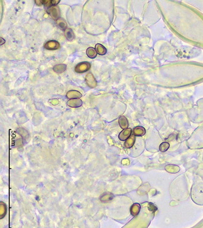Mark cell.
Instances as JSON below:
<instances>
[{
    "mask_svg": "<svg viewBox=\"0 0 203 228\" xmlns=\"http://www.w3.org/2000/svg\"><path fill=\"white\" fill-rule=\"evenodd\" d=\"M114 195L111 193H105L100 197V200L102 202L106 203L107 201H111L113 199Z\"/></svg>",
    "mask_w": 203,
    "mask_h": 228,
    "instance_id": "12",
    "label": "cell"
},
{
    "mask_svg": "<svg viewBox=\"0 0 203 228\" xmlns=\"http://www.w3.org/2000/svg\"><path fill=\"white\" fill-rule=\"evenodd\" d=\"M6 205L3 202H1L0 203V218L2 219L4 217L6 214Z\"/></svg>",
    "mask_w": 203,
    "mask_h": 228,
    "instance_id": "18",
    "label": "cell"
},
{
    "mask_svg": "<svg viewBox=\"0 0 203 228\" xmlns=\"http://www.w3.org/2000/svg\"><path fill=\"white\" fill-rule=\"evenodd\" d=\"M132 133V129L130 128H128L126 129H124L121 133L119 134L118 138L120 140L124 141H126L129 137L131 136Z\"/></svg>",
    "mask_w": 203,
    "mask_h": 228,
    "instance_id": "5",
    "label": "cell"
},
{
    "mask_svg": "<svg viewBox=\"0 0 203 228\" xmlns=\"http://www.w3.org/2000/svg\"><path fill=\"white\" fill-rule=\"evenodd\" d=\"M44 2H45V0H36V1H35L36 4L38 6H41L42 4H44Z\"/></svg>",
    "mask_w": 203,
    "mask_h": 228,
    "instance_id": "21",
    "label": "cell"
},
{
    "mask_svg": "<svg viewBox=\"0 0 203 228\" xmlns=\"http://www.w3.org/2000/svg\"><path fill=\"white\" fill-rule=\"evenodd\" d=\"M95 49L98 54L100 55H105L107 53V49L103 45L101 44H97L95 45Z\"/></svg>",
    "mask_w": 203,
    "mask_h": 228,
    "instance_id": "13",
    "label": "cell"
},
{
    "mask_svg": "<svg viewBox=\"0 0 203 228\" xmlns=\"http://www.w3.org/2000/svg\"><path fill=\"white\" fill-rule=\"evenodd\" d=\"M60 2L59 0H52V5L53 6H56Z\"/></svg>",
    "mask_w": 203,
    "mask_h": 228,
    "instance_id": "22",
    "label": "cell"
},
{
    "mask_svg": "<svg viewBox=\"0 0 203 228\" xmlns=\"http://www.w3.org/2000/svg\"><path fill=\"white\" fill-rule=\"evenodd\" d=\"M65 36L68 41H73L74 38V34L73 30L70 28L67 29L65 30Z\"/></svg>",
    "mask_w": 203,
    "mask_h": 228,
    "instance_id": "15",
    "label": "cell"
},
{
    "mask_svg": "<svg viewBox=\"0 0 203 228\" xmlns=\"http://www.w3.org/2000/svg\"><path fill=\"white\" fill-rule=\"evenodd\" d=\"M57 25L62 30H65L67 29V22L63 18H59L56 21Z\"/></svg>",
    "mask_w": 203,
    "mask_h": 228,
    "instance_id": "17",
    "label": "cell"
},
{
    "mask_svg": "<svg viewBox=\"0 0 203 228\" xmlns=\"http://www.w3.org/2000/svg\"><path fill=\"white\" fill-rule=\"evenodd\" d=\"M83 105V101L80 99H73L67 102V105L72 108H78Z\"/></svg>",
    "mask_w": 203,
    "mask_h": 228,
    "instance_id": "6",
    "label": "cell"
},
{
    "mask_svg": "<svg viewBox=\"0 0 203 228\" xmlns=\"http://www.w3.org/2000/svg\"><path fill=\"white\" fill-rule=\"evenodd\" d=\"M169 148H170V144L168 142H162L160 145V146H159V150L161 152H165V151H167L168 150Z\"/></svg>",
    "mask_w": 203,
    "mask_h": 228,
    "instance_id": "19",
    "label": "cell"
},
{
    "mask_svg": "<svg viewBox=\"0 0 203 228\" xmlns=\"http://www.w3.org/2000/svg\"><path fill=\"white\" fill-rule=\"evenodd\" d=\"M44 5L46 7H50L52 5V0H45Z\"/></svg>",
    "mask_w": 203,
    "mask_h": 228,
    "instance_id": "20",
    "label": "cell"
},
{
    "mask_svg": "<svg viewBox=\"0 0 203 228\" xmlns=\"http://www.w3.org/2000/svg\"><path fill=\"white\" fill-rule=\"evenodd\" d=\"M50 102L53 104V105H56V104H58L59 103V101L57 100H56V99H53V100H51V101H50Z\"/></svg>",
    "mask_w": 203,
    "mask_h": 228,
    "instance_id": "23",
    "label": "cell"
},
{
    "mask_svg": "<svg viewBox=\"0 0 203 228\" xmlns=\"http://www.w3.org/2000/svg\"><path fill=\"white\" fill-rule=\"evenodd\" d=\"M135 138L134 135L131 136L129 138L125 141V144H124V145L128 148H130L132 147H133L134 143H135Z\"/></svg>",
    "mask_w": 203,
    "mask_h": 228,
    "instance_id": "16",
    "label": "cell"
},
{
    "mask_svg": "<svg viewBox=\"0 0 203 228\" xmlns=\"http://www.w3.org/2000/svg\"><path fill=\"white\" fill-rule=\"evenodd\" d=\"M140 210V205L138 203H134L132 205L130 209L131 214L132 216L137 215Z\"/></svg>",
    "mask_w": 203,
    "mask_h": 228,
    "instance_id": "10",
    "label": "cell"
},
{
    "mask_svg": "<svg viewBox=\"0 0 203 228\" xmlns=\"http://www.w3.org/2000/svg\"><path fill=\"white\" fill-rule=\"evenodd\" d=\"M86 82L87 85L91 88H94L97 86V82L94 76L91 73H88L86 76Z\"/></svg>",
    "mask_w": 203,
    "mask_h": 228,
    "instance_id": "4",
    "label": "cell"
},
{
    "mask_svg": "<svg viewBox=\"0 0 203 228\" xmlns=\"http://www.w3.org/2000/svg\"><path fill=\"white\" fill-rule=\"evenodd\" d=\"M60 47V43L56 40H50L44 45V48L48 50H56L59 49Z\"/></svg>",
    "mask_w": 203,
    "mask_h": 228,
    "instance_id": "3",
    "label": "cell"
},
{
    "mask_svg": "<svg viewBox=\"0 0 203 228\" xmlns=\"http://www.w3.org/2000/svg\"><path fill=\"white\" fill-rule=\"evenodd\" d=\"M66 96L70 99H80L83 96V95L80 92H79V91H76V90H71L68 91L66 94Z\"/></svg>",
    "mask_w": 203,
    "mask_h": 228,
    "instance_id": "7",
    "label": "cell"
},
{
    "mask_svg": "<svg viewBox=\"0 0 203 228\" xmlns=\"http://www.w3.org/2000/svg\"><path fill=\"white\" fill-rule=\"evenodd\" d=\"M97 52L96 51V49H95L93 48L92 47H90L88 48H87V51H86V54L90 58H95L97 57Z\"/></svg>",
    "mask_w": 203,
    "mask_h": 228,
    "instance_id": "14",
    "label": "cell"
},
{
    "mask_svg": "<svg viewBox=\"0 0 203 228\" xmlns=\"http://www.w3.org/2000/svg\"><path fill=\"white\" fill-rule=\"evenodd\" d=\"M0 40H1V45L4 44V43H5V40H4L3 38L1 37V38H0Z\"/></svg>",
    "mask_w": 203,
    "mask_h": 228,
    "instance_id": "24",
    "label": "cell"
},
{
    "mask_svg": "<svg viewBox=\"0 0 203 228\" xmlns=\"http://www.w3.org/2000/svg\"><path fill=\"white\" fill-rule=\"evenodd\" d=\"M146 133V130L144 127L142 126H138L134 128L133 134L135 136H142Z\"/></svg>",
    "mask_w": 203,
    "mask_h": 228,
    "instance_id": "8",
    "label": "cell"
},
{
    "mask_svg": "<svg viewBox=\"0 0 203 228\" xmlns=\"http://www.w3.org/2000/svg\"><path fill=\"white\" fill-rule=\"evenodd\" d=\"M91 68V65L88 62H83L78 63L76 66L74 71L77 73H84L88 71Z\"/></svg>",
    "mask_w": 203,
    "mask_h": 228,
    "instance_id": "1",
    "label": "cell"
},
{
    "mask_svg": "<svg viewBox=\"0 0 203 228\" xmlns=\"http://www.w3.org/2000/svg\"><path fill=\"white\" fill-rule=\"evenodd\" d=\"M118 123H119L120 127L121 128H123V130L128 128V127L129 126L128 119H126V117H124L123 116H121L120 117V118L118 119Z\"/></svg>",
    "mask_w": 203,
    "mask_h": 228,
    "instance_id": "9",
    "label": "cell"
},
{
    "mask_svg": "<svg viewBox=\"0 0 203 228\" xmlns=\"http://www.w3.org/2000/svg\"><path fill=\"white\" fill-rule=\"evenodd\" d=\"M67 65L65 64L56 65L53 67V71L56 73H62L66 71Z\"/></svg>",
    "mask_w": 203,
    "mask_h": 228,
    "instance_id": "11",
    "label": "cell"
},
{
    "mask_svg": "<svg viewBox=\"0 0 203 228\" xmlns=\"http://www.w3.org/2000/svg\"><path fill=\"white\" fill-rule=\"evenodd\" d=\"M47 12L48 14H50V15L53 20L57 21L58 19H59L60 11L59 7L56 6H51L47 9Z\"/></svg>",
    "mask_w": 203,
    "mask_h": 228,
    "instance_id": "2",
    "label": "cell"
}]
</instances>
